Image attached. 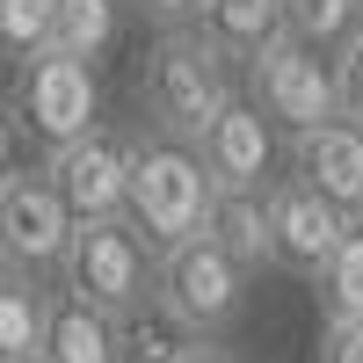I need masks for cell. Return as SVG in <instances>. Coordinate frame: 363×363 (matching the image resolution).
Here are the masks:
<instances>
[{
	"label": "cell",
	"mask_w": 363,
	"mask_h": 363,
	"mask_svg": "<svg viewBox=\"0 0 363 363\" xmlns=\"http://www.w3.org/2000/svg\"><path fill=\"white\" fill-rule=\"evenodd\" d=\"M233 102H240V73L203 44V29H167V37H153L145 73H138V109H145V124L160 138L196 145Z\"/></svg>",
	"instance_id": "1"
},
{
	"label": "cell",
	"mask_w": 363,
	"mask_h": 363,
	"mask_svg": "<svg viewBox=\"0 0 363 363\" xmlns=\"http://www.w3.org/2000/svg\"><path fill=\"white\" fill-rule=\"evenodd\" d=\"M211 174L196 160V145L160 138V131H131V189H124V218L145 233V247L167 255L182 240H196L211 218Z\"/></svg>",
	"instance_id": "2"
},
{
	"label": "cell",
	"mask_w": 363,
	"mask_h": 363,
	"mask_svg": "<svg viewBox=\"0 0 363 363\" xmlns=\"http://www.w3.org/2000/svg\"><path fill=\"white\" fill-rule=\"evenodd\" d=\"M58 298H80L109 320H138L153 313V247L131 218H95L73 225L66 255H58Z\"/></svg>",
	"instance_id": "3"
},
{
	"label": "cell",
	"mask_w": 363,
	"mask_h": 363,
	"mask_svg": "<svg viewBox=\"0 0 363 363\" xmlns=\"http://www.w3.org/2000/svg\"><path fill=\"white\" fill-rule=\"evenodd\" d=\"M153 313L189 342H218L247 313V269H240L211 233L153 255Z\"/></svg>",
	"instance_id": "4"
},
{
	"label": "cell",
	"mask_w": 363,
	"mask_h": 363,
	"mask_svg": "<svg viewBox=\"0 0 363 363\" xmlns=\"http://www.w3.org/2000/svg\"><path fill=\"white\" fill-rule=\"evenodd\" d=\"M240 73H247V95H240V102H247L269 131L284 124L298 138V131H320V124L342 116V102H335V58H320V51L291 44V37H277L269 51H255Z\"/></svg>",
	"instance_id": "5"
},
{
	"label": "cell",
	"mask_w": 363,
	"mask_h": 363,
	"mask_svg": "<svg viewBox=\"0 0 363 363\" xmlns=\"http://www.w3.org/2000/svg\"><path fill=\"white\" fill-rule=\"evenodd\" d=\"M15 124L44 145V153H58V145H73L95 131V116H102V87H95V66H80V58L66 51H29L22 66H15Z\"/></svg>",
	"instance_id": "6"
},
{
	"label": "cell",
	"mask_w": 363,
	"mask_h": 363,
	"mask_svg": "<svg viewBox=\"0 0 363 363\" xmlns=\"http://www.w3.org/2000/svg\"><path fill=\"white\" fill-rule=\"evenodd\" d=\"M51 174L58 203L73 211V225H95V218H124V189H131V131H87L73 145L37 160Z\"/></svg>",
	"instance_id": "7"
},
{
	"label": "cell",
	"mask_w": 363,
	"mask_h": 363,
	"mask_svg": "<svg viewBox=\"0 0 363 363\" xmlns=\"http://www.w3.org/2000/svg\"><path fill=\"white\" fill-rule=\"evenodd\" d=\"M73 240V211L58 203L44 167H15L0 182V255L22 277H58V255Z\"/></svg>",
	"instance_id": "8"
},
{
	"label": "cell",
	"mask_w": 363,
	"mask_h": 363,
	"mask_svg": "<svg viewBox=\"0 0 363 363\" xmlns=\"http://www.w3.org/2000/svg\"><path fill=\"white\" fill-rule=\"evenodd\" d=\"M262 211H269V269H291V277H320L327 255L342 247L349 218L320 189H306L298 174H277L262 189Z\"/></svg>",
	"instance_id": "9"
},
{
	"label": "cell",
	"mask_w": 363,
	"mask_h": 363,
	"mask_svg": "<svg viewBox=\"0 0 363 363\" xmlns=\"http://www.w3.org/2000/svg\"><path fill=\"white\" fill-rule=\"evenodd\" d=\"M196 160H203L218 196H262L269 182H277V131H269L247 102H233L218 124L196 138Z\"/></svg>",
	"instance_id": "10"
},
{
	"label": "cell",
	"mask_w": 363,
	"mask_h": 363,
	"mask_svg": "<svg viewBox=\"0 0 363 363\" xmlns=\"http://www.w3.org/2000/svg\"><path fill=\"white\" fill-rule=\"evenodd\" d=\"M291 174L320 189L342 218H363V131L356 124H320V131H298L291 138Z\"/></svg>",
	"instance_id": "11"
},
{
	"label": "cell",
	"mask_w": 363,
	"mask_h": 363,
	"mask_svg": "<svg viewBox=\"0 0 363 363\" xmlns=\"http://www.w3.org/2000/svg\"><path fill=\"white\" fill-rule=\"evenodd\" d=\"M124 349H131L124 320H109L95 306H80V298H58L51 291V320H44L37 363H124Z\"/></svg>",
	"instance_id": "12"
},
{
	"label": "cell",
	"mask_w": 363,
	"mask_h": 363,
	"mask_svg": "<svg viewBox=\"0 0 363 363\" xmlns=\"http://www.w3.org/2000/svg\"><path fill=\"white\" fill-rule=\"evenodd\" d=\"M196 29L225 66H247L255 51H269L284 37V0H211Z\"/></svg>",
	"instance_id": "13"
},
{
	"label": "cell",
	"mask_w": 363,
	"mask_h": 363,
	"mask_svg": "<svg viewBox=\"0 0 363 363\" xmlns=\"http://www.w3.org/2000/svg\"><path fill=\"white\" fill-rule=\"evenodd\" d=\"M116 37H124V0H51V44L44 51H66L80 66H95Z\"/></svg>",
	"instance_id": "14"
},
{
	"label": "cell",
	"mask_w": 363,
	"mask_h": 363,
	"mask_svg": "<svg viewBox=\"0 0 363 363\" xmlns=\"http://www.w3.org/2000/svg\"><path fill=\"white\" fill-rule=\"evenodd\" d=\"M44 320H51V284L8 269V277H0V363L37 356L44 349Z\"/></svg>",
	"instance_id": "15"
},
{
	"label": "cell",
	"mask_w": 363,
	"mask_h": 363,
	"mask_svg": "<svg viewBox=\"0 0 363 363\" xmlns=\"http://www.w3.org/2000/svg\"><path fill=\"white\" fill-rule=\"evenodd\" d=\"M320 327H363V218H349L342 247L320 269Z\"/></svg>",
	"instance_id": "16"
},
{
	"label": "cell",
	"mask_w": 363,
	"mask_h": 363,
	"mask_svg": "<svg viewBox=\"0 0 363 363\" xmlns=\"http://www.w3.org/2000/svg\"><path fill=\"white\" fill-rule=\"evenodd\" d=\"M203 233L218 240L247 277H255V269H269V211H262V196H211Z\"/></svg>",
	"instance_id": "17"
},
{
	"label": "cell",
	"mask_w": 363,
	"mask_h": 363,
	"mask_svg": "<svg viewBox=\"0 0 363 363\" xmlns=\"http://www.w3.org/2000/svg\"><path fill=\"white\" fill-rule=\"evenodd\" d=\"M356 29H363L356 0H284V37L306 44V51H320V58H335Z\"/></svg>",
	"instance_id": "18"
},
{
	"label": "cell",
	"mask_w": 363,
	"mask_h": 363,
	"mask_svg": "<svg viewBox=\"0 0 363 363\" xmlns=\"http://www.w3.org/2000/svg\"><path fill=\"white\" fill-rule=\"evenodd\" d=\"M44 44H51V0H0V51L22 66Z\"/></svg>",
	"instance_id": "19"
},
{
	"label": "cell",
	"mask_w": 363,
	"mask_h": 363,
	"mask_svg": "<svg viewBox=\"0 0 363 363\" xmlns=\"http://www.w3.org/2000/svg\"><path fill=\"white\" fill-rule=\"evenodd\" d=\"M335 102H342V124L363 131V29L335 51Z\"/></svg>",
	"instance_id": "20"
},
{
	"label": "cell",
	"mask_w": 363,
	"mask_h": 363,
	"mask_svg": "<svg viewBox=\"0 0 363 363\" xmlns=\"http://www.w3.org/2000/svg\"><path fill=\"white\" fill-rule=\"evenodd\" d=\"M124 8H131L138 22H153L160 37H167V29H196L211 0H124Z\"/></svg>",
	"instance_id": "21"
},
{
	"label": "cell",
	"mask_w": 363,
	"mask_h": 363,
	"mask_svg": "<svg viewBox=\"0 0 363 363\" xmlns=\"http://www.w3.org/2000/svg\"><path fill=\"white\" fill-rule=\"evenodd\" d=\"M320 363H363V327H320Z\"/></svg>",
	"instance_id": "22"
},
{
	"label": "cell",
	"mask_w": 363,
	"mask_h": 363,
	"mask_svg": "<svg viewBox=\"0 0 363 363\" xmlns=\"http://www.w3.org/2000/svg\"><path fill=\"white\" fill-rule=\"evenodd\" d=\"M15 167H22V124H15V109L0 102V182H8Z\"/></svg>",
	"instance_id": "23"
},
{
	"label": "cell",
	"mask_w": 363,
	"mask_h": 363,
	"mask_svg": "<svg viewBox=\"0 0 363 363\" xmlns=\"http://www.w3.org/2000/svg\"><path fill=\"white\" fill-rule=\"evenodd\" d=\"M160 363H233V356H225L218 342H182V349H167Z\"/></svg>",
	"instance_id": "24"
},
{
	"label": "cell",
	"mask_w": 363,
	"mask_h": 363,
	"mask_svg": "<svg viewBox=\"0 0 363 363\" xmlns=\"http://www.w3.org/2000/svg\"><path fill=\"white\" fill-rule=\"evenodd\" d=\"M0 277H8V255H0Z\"/></svg>",
	"instance_id": "25"
},
{
	"label": "cell",
	"mask_w": 363,
	"mask_h": 363,
	"mask_svg": "<svg viewBox=\"0 0 363 363\" xmlns=\"http://www.w3.org/2000/svg\"><path fill=\"white\" fill-rule=\"evenodd\" d=\"M15 363H37V356H15Z\"/></svg>",
	"instance_id": "26"
},
{
	"label": "cell",
	"mask_w": 363,
	"mask_h": 363,
	"mask_svg": "<svg viewBox=\"0 0 363 363\" xmlns=\"http://www.w3.org/2000/svg\"><path fill=\"white\" fill-rule=\"evenodd\" d=\"M356 15H363V0H356Z\"/></svg>",
	"instance_id": "27"
}]
</instances>
